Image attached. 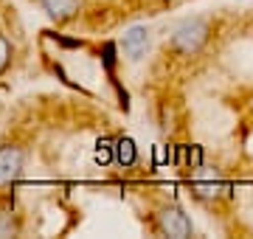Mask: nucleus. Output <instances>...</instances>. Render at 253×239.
I'll return each instance as SVG.
<instances>
[{"label":"nucleus","instance_id":"4","mask_svg":"<svg viewBox=\"0 0 253 239\" xmlns=\"http://www.w3.org/2000/svg\"><path fill=\"white\" fill-rule=\"evenodd\" d=\"M121 48H124V54L129 56V59H141V56L146 54V48H149V31H146L144 26L129 28V31L124 34Z\"/></svg>","mask_w":253,"mask_h":239},{"label":"nucleus","instance_id":"2","mask_svg":"<svg viewBox=\"0 0 253 239\" xmlns=\"http://www.w3.org/2000/svg\"><path fill=\"white\" fill-rule=\"evenodd\" d=\"M23 160H26V155L20 147H11V144L0 147V186L14 183L23 175Z\"/></svg>","mask_w":253,"mask_h":239},{"label":"nucleus","instance_id":"7","mask_svg":"<svg viewBox=\"0 0 253 239\" xmlns=\"http://www.w3.org/2000/svg\"><path fill=\"white\" fill-rule=\"evenodd\" d=\"M11 234H17V222L9 211H0V237H11Z\"/></svg>","mask_w":253,"mask_h":239},{"label":"nucleus","instance_id":"10","mask_svg":"<svg viewBox=\"0 0 253 239\" xmlns=\"http://www.w3.org/2000/svg\"><path fill=\"white\" fill-rule=\"evenodd\" d=\"M194 192H197L200 197H217L219 186L217 183H194Z\"/></svg>","mask_w":253,"mask_h":239},{"label":"nucleus","instance_id":"8","mask_svg":"<svg viewBox=\"0 0 253 239\" xmlns=\"http://www.w3.org/2000/svg\"><path fill=\"white\" fill-rule=\"evenodd\" d=\"M9 62H11V42L0 34V74L9 68Z\"/></svg>","mask_w":253,"mask_h":239},{"label":"nucleus","instance_id":"5","mask_svg":"<svg viewBox=\"0 0 253 239\" xmlns=\"http://www.w3.org/2000/svg\"><path fill=\"white\" fill-rule=\"evenodd\" d=\"M40 3L48 11V17L56 20V23H65L79 11V0H40Z\"/></svg>","mask_w":253,"mask_h":239},{"label":"nucleus","instance_id":"6","mask_svg":"<svg viewBox=\"0 0 253 239\" xmlns=\"http://www.w3.org/2000/svg\"><path fill=\"white\" fill-rule=\"evenodd\" d=\"M113 158H116L121 166H132L138 160V147L132 138H118L116 147H113Z\"/></svg>","mask_w":253,"mask_h":239},{"label":"nucleus","instance_id":"3","mask_svg":"<svg viewBox=\"0 0 253 239\" xmlns=\"http://www.w3.org/2000/svg\"><path fill=\"white\" fill-rule=\"evenodd\" d=\"M158 220H161L163 234H169V237H180L183 239V237H191V234H194L191 220L180 211V208H163Z\"/></svg>","mask_w":253,"mask_h":239},{"label":"nucleus","instance_id":"1","mask_svg":"<svg viewBox=\"0 0 253 239\" xmlns=\"http://www.w3.org/2000/svg\"><path fill=\"white\" fill-rule=\"evenodd\" d=\"M208 40V23L200 17H191L186 23L177 26V31L172 34V48H177L180 54H197Z\"/></svg>","mask_w":253,"mask_h":239},{"label":"nucleus","instance_id":"9","mask_svg":"<svg viewBox=\"0 0 253 239\" xmlns=\"http://www.w3.org/2000/svg\"><path fill=\"white\" fill-rule=\"evenodd\" d=\"M96 160H99V163H107V160H113V147H110V141H99Z\"/></svg>","mask_w":253,"mask_h":239}]
</instances>
